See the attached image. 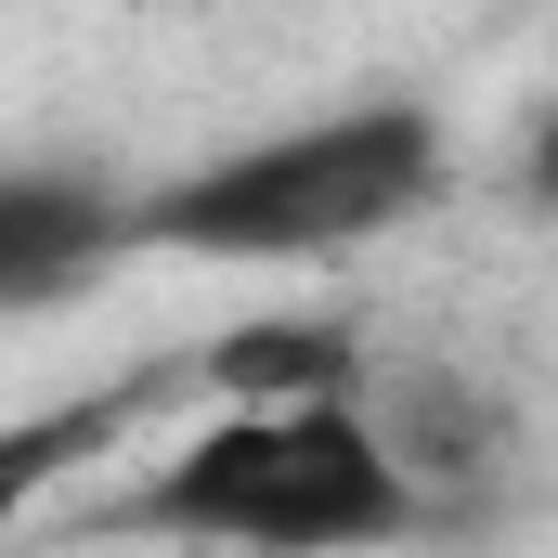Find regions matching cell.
I'll use <instances>...</instances> for the list:
<instances>
[{"instance_id":"cell-1","label":"cell","mask_w":558,"mask_h":558,"mask_svg":"<svg viewBox=\"0 0 558 558\" xmlns=\"http://www.w3.org/2000/svg\"><path fill=\"white\" fill-rule=\"evenodd\" d=\"M105 533L143 546H221V558H390L428 546V494L390 468L364 403H221L195 441H169Z\"/></svg>"},{"instance_id":"cell-2","label":"cell","mask_w":558,"mask_h":558,"mask_svg":"<svg viewBox=\"0 0 558 558\" xmlns=\"http://www.w3.org/2000/svg\"><path fill=\"white\" fill-rule=\"evenodd\" d=\"M428 195H441V118L428 105H338V118H299L260 131L182 182L143 195V247H182V260H338L364 234H403Z\"/></svg>"},{"instance_id":"cell-3","label":"cell","mask_w":558,"mask_h":558,"mask_svg":"<svg viewBox=\"0 0 558 558\" xmlns=\"http://www.w3.org/2000/svg\"><path fill=\"white\" fill-rule=\"evenodd\" d=\"M143 247V195L105 169H65V156H26L0 169V312H65Z\"/></svg>"},{"instance_id":"cell-4","label":"cell","mask_w":558,"mask_h":558,"mask_svg":"<svg viewBox=\"0 0 558 558\" xmlns=\"http://www.w3.org/2000/svg\"><path fill=\"white\" fill-rule=\"evenodd\" d=\"M364 416H377L390 468L428 494V520H441V533L507 481V416H494V390H481V377H454V364H390V377H364Z\"/></svg>"},{"instance_id":"cell-5","label":"cell","mask_w":558,"mask_h":558,"mask_svg":"<svg viewBox=\"0 0 558 558\" xmlns=\"http://www.w3.org/2000/svg\"><path fill=\"white\" fill-rule=\"evenodd\" d=\"M364 325L351 312H286V325H247L208 351V390L221 403H364Z\"/></svg>"},{"instance_id":"cell-6","label":"cell","mask_w":558,"mask_h":558,"mask_svg":"<svg viewBox=\"0 0 558 558\" xmlns=\"http://www.w3.org/2000/svg\"><path fill=\"white\" fill-rule=\"evenodd\" d=\"M143 390H78V403H39V416H0V533L65 481V468H92L118 428H131Z\"/></svg>"},{"instance_id":"cell-7","label":"cell","mask_w":558,"mask_h":558,"mask_svg":"<svg viewBox=\"0 0 558 558\" xmlns=\"http://www.w3.org/2000/svg\"><path fill=\"white\" fill-rule=\"evenodd\" d=\"M520 195H533V208L558 221V105L533 118V143H520Z\"/></svg>"}]
</instances>
